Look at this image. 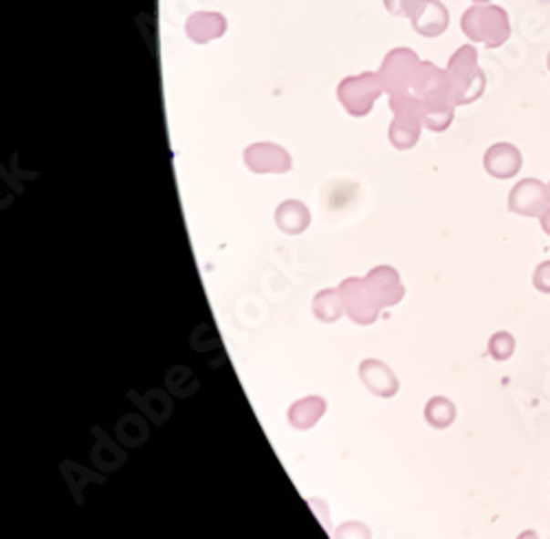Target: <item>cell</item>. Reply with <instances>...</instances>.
<instances>
[{"instance_id": "obj_1", "label": "cell", "mask_w": 550, "mask_h": 539, "mask_svg": "<svg viewBox=\"0 0 550 539\" xmlns=\"http://www.w3.org/2000/svg\"><path fill=\"white\" fill-rule=\"evenodd\" d=\"M445 71L450 79L453 104L467 106L483 98L484 88H487V78L478 64V51L472 45H464L453 53Z\"/></svg>"}, {"instance_id": "obj_2", "label": "cell", "mask_w": 550, "mask_h": 539, "mask_svg": "<svg viewBox=\"0 0 550 539\" xmlns=\"http://www.w3.org/2000/svg\"><path fill=\"white\" fill-rule=\"evenodd\" d=\"M461 29L472 42L498 49L511 38V18L498 5H472L462 14Z\"/></svg>"}, {"instance_id": "obj_3", "label": "cell", "mask_w": 550, "mask_h": 539, "mask_svg": "<svg viewBox=\"0 0 550 539\" xmlns=\"http://www.w3.org/2000/svg\"><path fill=\"white\" fill-rule=\"evenodd\" d=\"M389 110L394 113L389 124L388 137L397 150H412L419 143L420 130H423V117H420V101L412 95L403 98H389Z\"/></svg>"}, {"instance_id": "obj_4", "label": "cell", "mask_w": 550, "mask_h": 539, "mask_svg": "<svg viewBox=\"0 0 550 539\" xmlns=\"http://www.w3.org/2000/svg\"><path fill=\"white\" fill-rule=\"evenodd\" d=\"M383 93H386V88H383L381 78L372 71L341 79L337 87L339 104L352 117H366Z\"/></svg>"}, {"instance_id": "obj_5", "label": "cell", "mask_w": 550, "mask_h": 539, "mask_svg": "<svg viewBox=\"0 0 550 539\" xmlns=\"http://www.w3.org/2000/svg\"><path fill=\"white\" fill-rule=\"evenodd\" d=\"M420 62L423 60L416 56V51L408 49V47H399V49H392L388 53L386 60L381 64V71H379V78H381L383 88H386L389 98L410 95Z\"/></svg>"}, {"instance_id": "obj_6", "label": "cell", "mask_w": 550, "mask_h": 539, "mask_svg": "<svg viewBox=\"0 0 550 539\" xmlns=\"http://www.w3.org/2000/svg\"><path fill=\"white\" fill-rule=\"evenodd\" d=\"M550 207V188L537 179H522L509 192V212L526 218H542Z\"/></svg>"}, {"instance_id": "obj_7", "label": "cell", "mask_w": 550, "mask_h": 539, "mask_svg": "<svg viewBox=\"0 0 550 539\" xmlns=\"http://www.w3.org/2000/svg\"><path fill=\"white\" fill-rule=\"evenodd\" d=\"M341 302H344V311L355 324H372L379 317V304L372 293L368 291L366 282L361 277H348V280L341 282L339 286Z\"/></svg>"}, {"instance_id": "obj_8", "label": "cell", "mask_w": 550, "mask_h": 539, "mask_svg": "<svg viewBox=\"0 0 550 539\" xmlns=\"http://www.w3.org/2000/svg\"><path fill=\"white\" fill-rule=\"evenodd\" d=\"M244 163L255 174H285L293 168L291 154L271 141L251 143L244 150Z\"/></svg>"}, {"instance_id": "obj_9", "label": "cell", "mask_w": 550, "mask_h": 539, "mask_svg": "<svg viewBox=\"0 0 550 539\" xmlns=\"http://www.w3.org/2000/svg\"><path fill=\"white\" fill-rule=\"evenodd\" d=\"M483 165H484V172L489 176L506 181V179H515V176L520 174L522 165H524V157H522L520 148L517 146L500 141V143H493V146L484 152Z\"/></svg>"}, {"instance_id": "obj_10", "label": "cell", "mask_w": 550, "mask_h": 539, "mask_svg": "<svg viewBox=\"0 0 550 539\" xmlns=\"http://www.w3.org/2000/svg\"><path fill=\"white\" fill-rule=\"evenodd\" d=\"M363 282H366L368 291L372 293V297H375L381 308L394 306V304H399L405 295L400 277L392 266H375L370 274L363 277Z\"/></svg>"}, {"instance_id": "obj_11", "label": "cell", "mask_w": 550, "mask_h": 539, "mask_svg": "<svg viewBox=\"0 0 550 539\" xmlns=\"http://www.w3.org/2000/svg\"><path fill=\"white\" fill-rule=\"evenodd\" d=\"M412 26L423 38H438L450 26V9L441 0H420L419 9L412 16Z\"/></svg>"}, {"instance_id": "obj_12", "label": "cell", "mask_w": 550, "mask_h": 539, "mask_svg": "<svg viewBox=\"0 0 550 539\" xmlns=\"http://www.w3.org/2000/svg\"><path fill=\"white\" fill-rule=\"evenodd\" d=\"M227 31V18L218 12H194L185 23V34L196 45H207L223 38Z\"/></svg>"}, {"instance_id": "obj_13", "label": "cell", "mask_w": 550, "mask_h": 539, "mask_svg": "<svg viewBox=\"0 0 550 539\" xmlns=\"http://www.w3.org/2000/svg\"><path fill=\"white\" fill-rule=\"evenodd\" d=\"M359 377L366 388L381 399H389L399 392V378L383 361L366 359L359 366Z\"/></svg>"}, {"instance_id": "obj_14", "label": "cell", "mask_w": 550, "mask_h": 539, "mask_svg": "<svg viewBox=\"0 0 550 539\" xmlns=\"http://www.w3.org/2000/svg\"><path fill=\"white\" fill-rule=\"evenodd\" d=\"M275 223L288 236H297L311 225V212L302 201H285L275 210Z\"/></svg>"}, {"instance_id": "obj_15", "label": "cell", "mask_w": 550, "mask_h": 539, "mask_svg": "<svg viewBox=\"0 0 550 539\" xmlns=\"http://www.w3.org/2000/svg\"><path fill=\"white\" fill-rule=\"evenodd\" d=\"M326 412V403L319 397H308L302 399L288 409V420H291L293 427L297 430H311V427L322 419V414Z\"/></svg>"}, {"instance_id": "obj_16", "label": "cell", "mask_w": 550, "mask_h": 539, "mask_svg": "<svg viewBox=\"0 0 550 539\" xmlns=\"http://www.w3.org/2000/svg\"><path fill=\"white\" fill-rule=\"evenodd\" d=\"M313 313L315 317L322 322H337L344 311V302H341L339 289H326L317 293L313 300Z\"/></svg>"}, {"instance_id": "obj_17", "label": "cell", "mask_w": 550, "mask_h": 539, "mask_svg": "<svg viewBox=\"0 0 550 539\" xmlns=\"http://www.w3.org/2000/svg\"><path fill=\"white\" fill-rule=\"evenodd\" d=\"M425 420L436 430H447L456 420V405L445 397L430 399L425 405Z\"/></svg>"}, {"instance_id": "obj_18", "label": "cell", "mask_w": 550, "mask_h": 539, "mask_svg": "<svg viewBox=\"0 0 550 539\" xmlns=\"http://www.w3.org/2000/svg\"><path fill=\"white\" fill-rule=\"evenodd\" d=\"M487 352L491 359L498 361V364H504L515 352V337H513L509 330H498V333L491 335Z\"/></svg>"}, {"instance_id": "obj_19", "label": "cell", "mask_w": 550, "mask_h": 539, "mask_svg": "<svg viewBox=\"0 0 550 539\" xmlns=\"http://www.w3.org/2000/svg\"><path fill=\"white\" fill-rule=\"evenodd\" d=\"M456 106H434V109H423V128H430L431 132H445L451 126Z\"/></svg>"}, {"instance_id": "obj_20", "label": "cell", "mask_w": 550, "mask_h": 539, "mask_svg": "<svg viewBox=\"0 0 550 539\" xmlns=\"http://www.w3.org/2000/svg\"><path fill=\"white\" fill-rule=\"evenodd\" d=\"M335 539H370V528L361 522H346L335 531Z\"/></svg>"}, {"instance_id": "obj_21", "label": "cell", "mask_w": 550, "mask_h": 539, "mask_svg": "<svg viewBox=\"0 0 550 539\" xmlns=\"http://www.w3.org/2000/svg\"><path fill=\"white\" fill-rule=\"evenodd\" d=\"M386 9L392 16H400V18H412L419 9L420 0H383Z\"/></svg>"}, {"instance_id": "obj_22", "label": "cell", "mask_w": 550, "mask_h": 539, "mask_svg": "<svg viewBox=\"0 0 550 539\" xmlns=\"http://www.w3.org/2000/svg\"><path fill=\"white\" fill-rule=\"evenodd\" d=\"M533 286H535L537 293L550 295V260H544V263L535 266V271H533Z\"/></svg>"}, {"instance_id": "obj_23", "label": "cell", "mask_w": 550, "mask_h": 539, "mask_svg": "<svg viewBox=\"0 0 550 539\" xmlns=\"http://www.w3.org/2000/svg\"><path fill=\"white\" fill-rule=\"evenodd\" d=\"M539 225H542L544 233H546V236H550V207H548L546 212L542 213V218H539Z\"/></svg>"}, {"instance_id": "obj_24", "label": "cell", "mask_w": 550, "mask_h": 539, "mask_svg": "<svg viewBox=\"0 0 550 539\" xmlns=\"http://www.w3.org/2000/svg\"><path fill=\"white\" fill-rule=\"evenodd\" d=\"M515 539H542L539 537L537 531H533V528H528V531H522L520 535H517Z\"/></svg>"}, {"instance_id": "obj_25", "label": "cell", "mask_w": 550, "mask_h": 539, "mask_svg": "<svg viewBox=\"0 0 550 539\" xmlns=\"http://www.w3.org/2000/svg\"><path fill=\"white\" fill-rule=\"evenodd\" d=\"M473 5H491V0H472Z\"/></svg>"}, {"instance_id": "obj_26", "label": "cell", "mask_w": 550, "mask_h": 539, "mask_svg": "<svg viewBox=\"0 0 550 539\" xmlns=\"http://www.w3.org/2000/svg\"><path fill=\"white\" fill-rule=\"evenodd\" d=\"M546 64H548V71H550V53H548V60H546Z\"/></svg>"}, {"instance_id": "obj_27", "label": "cell", "mask_w": 550, "mask_h": 539, "mask_svg": "<svg viewBox=\"0 0 550 539\" xmlns=\"http://www.w3.org/2000/svg\"><path fill=\"white\" fill-rule=\"evenodd\" d=\"M548 188H550V181H548Z\"/></svg>"}]
</instances>
